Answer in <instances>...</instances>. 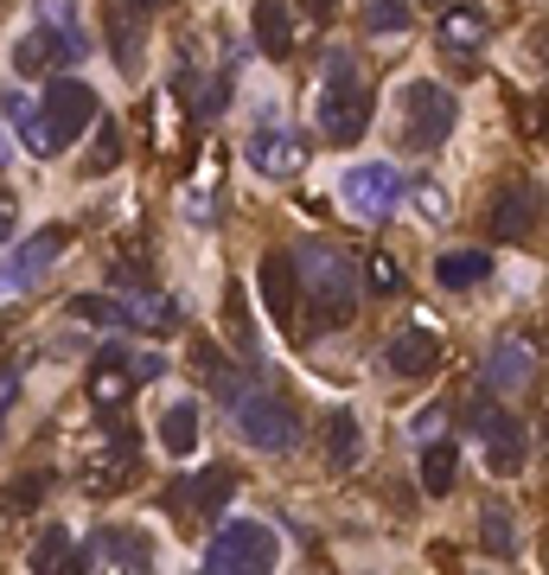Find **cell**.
I'll use <instances>...</instances> for the list:
<instances>
[{"instance_id": "obj_23", "label": "cell", "mask_w": 549, "mask_h": 575, "mask_svg": "<svg viewBox=\"0 0 549 575\" xmlns=\"http://www.w3.org/2000/svg\"><path fill=\"white\" fill-rule=\"evenodd\" d=\"M492 275V256L486 250H447L441 262H435V282L454 288V294H467V288H479Z\"/></svg>"}, {"instance_id": "obj_4", "label": "cell", "mask_w": 549, "mask_h": 575, "mask_svg": "<svg viewBox=\"0 0 549 575\" xmlns=\"http://www.w3.org/2000/svg\"><path fill=\"white\" fill-rule=\"evenodd\" d=\"M275 556H282V537H275L268 524H262V518H231L205 544V569L250 575V569H275Z\"/></svg>"}, {"instance_id": "obj_7", "label": "cell", "mask_w": 549, "mask_h": 575, "mask_svg": "<svg viewBox=\"0 0 549 575\" xmlns=\"http://www.w3.org/2000/svg\"><path fill=\"white\" fill-rule=\"evenodd\" d=\"M339 199L352 218H390L396 199H403V180H396V167H384V160H358V167H345L339 180Z\"/></svg>"}, {"instance_id": "obj_19", "label": "cell", "mask_w": 549, "mask_h": 575, "mask_svg": "<svg viewBox=\"0 0 549 575\" xmlns=\"http://www.w3.org/2000/svg\"><path fill=\"white\" fill-rule=\"evenodd\" d=\"M358 454H365V428H358V416H352V410H333V416H326V467L352 473L358 467Z\"/></svg>"}, {"instance_id": "obj_32", "label": "cell", "mask_w": 549, "mask_h": 575, "mask_svg": "<svg viewBox=\"0 0 549 575\" xmlns=\"http://www.w3.org/2000/svg\"><path fill=\"white\" fill-rule=\"evenodd\" d=\"M45 493H52V473H45V467L27 473L20 486H7V518H27V512H32V505H39Z\"/></svg>"}, {"instance_id": "obj_8", "label": "cell", "mask_w": 549, "mask_h": 575, "mask_svg": "<svg viewBox=\"0 0 549 575\" xmlns=\"http://www.w3.org/2000/svg\"><path fill=\"white\" fill-rule=\"evenodd\" d=\"M64 243H71V231H32L27 243H13L7 250V262H0V294H27V288H39L45 275H52V262L64 256Z\"/></svg>"}, {"instance_id": "obj_37", "label": "cell", "mask_w": 549, "mask_h": 575, "mask_svg": "<svg viewBox=\"0 0 549 575\" xmlns=\"http://www.w3.org/2000/svg\"><path fill=\"white\" fill-rule=\"evenodd\" d=\"M224 103H231V78H217V83H205V90H199V115H224Z\"/></svg>"}, {"instance_id": "obj_6", "label": "cell", "mask_w": 549, "mask_h": 575, "mask_svg": "<svg viewBox=\"0 0 549 575\" xmlns=\"http://www.w3.org/2000/svg\"><path fill=\"white\" fill-rule=\"evenodd\" d=\"M96 90L83 78H52V90H45V103H39V122H45V141L58 148H71L78 134H90V122H96Z\"/></svg>"}, {"instance_id": "obj_18", "label": "cell", "mask_w": 549, "mask_h": 575, "mask_svg": "<svg viewBox=\"0 0 549 575\" xmlns=\"http://www.w3.org/2000/svg\"><path fill=\"white\" fill-rule=\"evenodd\" d=\"M90 563H115V569H148V563H154V544H148V531H103V537L90 544Z\"/></svg>"}, {"instance_id": "obj_20", "label": "cell", "mask_w": 549, "mask_h": 575, "mask_svg": "<svg viewBox=\"0 0 549 575\" xmlns=\"http://www.w3.org/2000/svg\"><path fill=\"white\" fill-rule=\"evenodd\" d=\"M486 32H492V13H486V7H460V0H447L441 7V39L454 46V52L486 46Z\"/></svg>"}, {"instance_id": "obj_33", "label": "cell", "mask_w": 549, "mask_h": 575, "mask_svg": "<svg viewBox=\"0 0 549 575\" xmlns=\"http://www.w3.org/2000/svg\"><path fill=\"white\" fill-rule=\"evenodd\" d=\"M358 288H370V294H403V269H396V256H370L365 269H358Z\"/></svg>"}, {"instance_id": "obj_31", "label": "cell", "mask_w": 549, "mask_h": 575, "mask_svg": "<svg viewBox=\"0 0 549 575\" xmlns=\"http://www.w3.org/2000/svg\"><path fill=\"white\" fill-rule=\"evenodd\" d=\"M479 544L492 549V556H511V549H518V531H511V512H505V505H486V524H479Z\"/></svg>"}, {"instance_id": "obj_11", "label": "cell", "mask_w": 549, "mask_h": 575, "mask_svg": "<svg viewBox=\"0 0 549 575\" xmlns=\"http://www.w3.org/2000/svg\"><path fill=\"white\" fill-rule=\"evenodd\" d=\"M250 167H256L262 180H288V173L307 167V141L288 134L275 115H268V122H256V134H250Z\"/></svg>"}, {"instance_id": "obj_2", "label": "cell", "mask_w": 549, "mask_h": 575, "mask_svg": "<svg viewBox=\"0 0 549 575\" xmlns=\"http://www.w3.org/2000/svg\"><path fill=\"white\" fill-rule=\"evenodd\" d=\"M314 129H319V141H333V148H352V141L370 129V90L358 83V58L345 52V46H333L326 64H319Z\"/></svg>"}, {"instance_id": "obj_16", "label": "cell", "mask_w": 549, "mask_h": 575, "mask_svg": "<svg viewBox=\"0 0 549 575\" xmlns=\"http://www.w3.org/2000/svg\"><path fill=\"white\" fill-rule=\"evenodd\" d=\"M134 391V377H129V352L122 345H103L96 352V365H90V396L103 403V410H122Z\"/></svg>"}, {"instance_id": "obj_40", "label": "cell", "mask_w": 549, "mask_h": 575, "mask_svg": "<svg viewBox=\"0 0 549 575\" xmlns=\"http://www.w3.org/2000/svg\"><path fill=\"white\" fill-rule=\"evenodd\" d=\"M13 396H20V377H0V428H7V410H13Z\"/></svg>"}, {"instance_id": "obj_5", "label": "cell", "mask_w": 549, "mask_h": 575, "mask_svg": "<svg viewBox=\"0 0 549 575\" xmlns=\"http://www.w3.org/2000/svg\"><path fill=\"white\" fill-rule=\"evenodd\" d=\"M460 122V109H454V90H441L435 78H416L403 90V141L409 148H441L447 134Z\"/></svg>"}, {"instance_id": "obj_42", "label": "cell", "mask_w": 549, "mask_h": 575, "mask_svg": "<svg viewBox=\"0 0 549 575\" xmlns=\"http://www.w3.org/2000/svg\"><path fill=\"white\" fill-rule=\"evenodd\" d=\"M301 7H307V20H333L339 13V0H301Z\"/></svg>"}, {"instance_id": "obj_29", "label": "cell", "mask_w": 549, "mask_h": 575, "mask_svg": "<svg viewBox=\"0 0 549 575\" xmlns=\"http://www.w3.org/2000/svg\"><path fill=\"white\" fill-rule=\"evenodd\" d=\"M58 52H64V46H58L52 32H27V39L13 46V71H20V78H39V71H52ZM64 58H71V52H64Z\"/></svg>"}, {"instance_id": "obj_21", "label": "cell", "mask_w": 549, "mask_h": 575, "mask_svg": "<svg viewBox=\"0 0 549 575\" xmlns=\"http://www.w3.org/2000/svg\"><path fill=\"white\" fill-rule=\"evenodd\" d=\"M530 371H537V359H530L518 340H498L492 345V365H486V391H523V384H530Z\"/></svg>"}, {"instance_id": "obj_34", "label": "cell", "mask_w": 549, "mask_h": 575, "mask_svg": "<svg viewBox=\"0 0 549 575\" xmlns=\"http://www.w3.org/2000/svg\"><path fill=\"white\" fill-rule=\"evenodd\" d=\"M409 20H416V13H409V0H370V7H365V27L370 32H403Z\"/></svg>"}, {"instance_id": "obj_38", "label": "cell", "mask_w": 549, "mask_h": 575, "mask_svg": "<svg viewBox=\"0 0 549 575\" xmlns=\"http://www.w3.org/2000/svg\"><path fill=\"white\" fill-rule=\"evenodd\" d=\"M160 371H166V359H160V352H134V359H129V377H134V384H154Z\"/></svg>"}, {"instance_id": "obj_28", "label": "cell", "mask_w": 549, "mask_h": 575, "mask_svg": "<svg viewBox=\"0 0 549 575\" xmlns=\"http://www.w3.org/2000/svg\"><path fill=\"white\" fill-rule=\"evenodd\" d=\"M454 467H460V454H454L447 442L421 447V493H428V498H447V493H454Z\"/></svg>"}, {"instance_id": "obj_3", "label": "cell", "mask_w": 549, "mask_h": 575, "mask_svg": "<svg viewBox=\"0 0 549 575\" xmlns=\"http://www.w3.org/2000/svg\"><path fill=\"white\" fill-rule=\"evenodd\" d=\"M217 391L231 396V422L250 447H262V454H288V447L301 442V416H294V403L282 391H268V384L236 391L224 371H217Z\"/></svg>"}, {"instance_id": "obj_24", "label": "cell", "mask_w": 549, "mask_h": 575, "mask_svg": "<svg viewBox=\"0 0 549 575\" xmlns=\"http://www.w3.org/2000/svg\"><path fill=\"white\" fill-rule=\"evenodd\" d=\"M122 320L148 326V333H173L180 326V301L173 294H122Z\"/></svg>"}, {"instance_id": "obj_35", "label": "cell", "mask_w": 549, "mask_h": 575, "mask_svg": "<svg viewBox=\"0 0 549 575\" xmlns=\"http://www.w3.org/2000/svg\"><path fill=\"white\" fill-rule=\"evenodd\" d=\"M71 314L90 320V326H122V301H109V294H78Z\"/></svg>"}, {"instance_id": "obj_25", "label": "cell", "mask_w": 549, "mask_h": 575, "mask_svg": "<svg viewBox=\"0 0 549 575\" xmlns=\"http://www.w3.org/2000/svg\"><path fill=\"white\" fill-rule=\"evenodd\" d=\"M90 129H96V141H90V160H83V173H90V180H103V173H115V167H122V122L96 109V122H90Z\"/></svg>"}, {"instance_id": "obj_15", "label": "cell", "mask_w": 549, "mask_h": 575, "mask_svg": "<svg viewBox=\"0 0 549 575\" xmlns=\"http://www.w3.org/2000/svg\"><path fill=\"white\" fill-rule=\"evenodd\" d=\"M384 365H390L396 377H435V371H441V340L421 333V326H409V333H396V340L384 345Z\"/></svg>"}, {"instance_id": "obj_22", "label": "cell", "mask_w": 549, "mask_h": 575, "mask_svg": "<svg viewBox=\"0 0 549 575\" xmlns=\"http://www.w3.org/2000/svg\"><path fill=\"white\" fill-rule=\"evenodd\" d=\"M199 435H205V416H199V403H173V410L160 416V447H166L173 461H185V454L199 447Z\"/></svg>"}, {"instance_id": "obj_43", "label": "cell", "mask_w": 549, "mask_h": 575, "mask_svg": "<svg viewBox=\"0 0 549 575\" xmlns=\"http://www.w3.org/2000/svg\"><path fill=\"white\" fill-rule=\"evenodd\" d=\"M7 160H13V148H7V134H0V167H7Z\"/></svg>"}, {"instance_id": "obj_26", "label": "cell", "mask_w": 549, "mask_h": 575, "mask_svg": "<svg viewBox=\"0 0 549 575\" xmlns=\"http://www.w3.org/2000/svg\"><path fill=\"white\" fill-rule=\"evenodd\" d=\"M39 7V20H45V32H52L58 46L71 58H83V27H78V0H32Z\"/></svg>"}, {"instance_id": "obj_12", "label": "cell", "mask_w": 549, "mask_h": 575, "mask_svg": "<svg viewBox=\"0 0 549 575\" xmlns=\"http://www.w3.org/2000/svg\"><path fill=\"white\" fill-rule=\"evenodd\" d=\"M148 0H109V46L122 78H141V58H148Z\"/></svg>"}, {"instance_id": "obj_44", "label": "cell", "mask_w": 549, "mask_h": 575, "mask_svg": "<svg viewBox=\"0 0 549 575\" xmlns=\"http://www.w3.org/2000/svg\"><path fill=\"white\" fill-rule=\"evenodd\" d=\"M416 7H435V13H441V7H447V0H416Z\"/></svg>"}, {"instance_id": "obj_39", "label": "cell", "mask_w": 549, "mask_h": 575, "mask_svg": "<svg viewBox=\"0 0 549 575\" xmlns=\"http://www.w3.org/2000/svg\"><path fill=\"white\" fill-rule=\"evenodd\" d=\"M416 205L428 211V218H447V199H441V185H416Z\"/></svg>"}, {"instance_id": "obj_9", "label": "cell", "mask_w": 549, "mask_h": 575, "mask_svg": "<svg viewBox=\"0 0 549 575\" xmlns=\"http://www.w3.org/2000/svg\"><path fill=\"white\" fill-rule=\"evenodd\" d=\"M472 435L486 442V461H492V473H523V454H530V435H523V422L518 416H505V410H492V403H479L472 410Z\"/></svg>"}, {"instance_id": "obj_30", "label": "cell", "mask_w": 549, "mask_h": 575, "mask_svg": "<svg viewBox=\"0 0 549 575\" xmlns=\"http://www.w3.org/2000/svg\"><path fill=\"white\" fill-rule=\"evenodd\" d=\"M64 556H71V531H64V524H45L39 544L27 549V569H58Z\"/></svg>"}, {"instance_id": "obj_13", "label": "cell", "mask_w": 549, "mask_h": 575, "mask_svg": "<svg viewBox=\"0 0 549 575\" xmlns=\"http://www.w3.org/2000/svg\"><path fill=\"white\" fill-rule=\"evenodd\" d=\"M256 288H262V307L275 326H294V307H301V288H294V256L288 250H268L256 269Z\"/></svg>"}, {"instance_id": "obj_14", "label": "cell", "mask_w": 549, "mask_h": 575, "mask_svg": "<svg viewBox=\"0 0 549 575\" xmlns=\"http://www.w3.org/2000/svg\"><path fill=\"white\" fill-rule=\"evenodd\" d=\"M492 236L498 243H523V236L537 231V185H505L492 199Z\"/></svg>"}, {"instance_id": "obj_41", "label": "cell", "mask_w": 549, "mask_h": 575, "mask_svg": "<svg viewBox=\"0 0 549 575\" xmlns=\"http://www.w3.org/2000/svg\"><path fill=\"white\" fill-rule=\"evenodd\" d=\"M435 422H441V410H421V416L409 422V435H416V442H421V435H435Z\"/></svg>"}, {"instance_id": "obj_1", "label": "cell", "mask_w": 549, "mask_h": 575, "mask_svg": "<svg viewBox=\"0 0 549 575\" xmlns=\"http://www.w3.org/2000/svg\"><path fill=\"white\" fill-rule=\"evenodd\" d=\"M294 256V288L314 301L319 326H352L358 320V256H345V250H333V243H301V250H288Z\"/></svg>"}, {"instance_id": "obj_10", "label": "cell", "mask_w": 549, "mask_h": 575, "mask_svg": "<svg viewBox=\"0 0 549 575\" xmlns=\"http://www.w3.org/2000/svg\"><path fill=\"white\" fill-rule=\"evenodd\" d=\"M231 493H236V473L205 467V473H192V480H173V486H166V512L180 524H192V518H205V512H217Z\"/></svg>"}, {"instance_id": "obj_17", "label": "cell", "mask_w": 549, "mask_h": 575, "mask_svg": "<svg viewBox=\"0 0 549 575\" xmlns=\"http://www.w3.org/2000/svg\"><path fill=\"white\" fill-rule=\"evenodd\" d=\"M250 32H256V46L268 58H288L294 52V13H288V0H256Z\"/></svg>"}, {"instance_id": "obj_36", "label": "cell", "mask_w": 549, "mask_h": 575, "mask_svg": "<svg viewBox=\"0 0 549 575\" xmlns=\"http://www.w3.org/2000/svg\"><path fill=\"white\" fill-rule=\"evenodd\" d=\"M224 320H231V340L243 345V352H256V326H250V307H243V288L224 294Z\"/></svg>"}, {"instance_id": "obj_27", "label": "cell", "mask_w": 549, "mask_h": 575, "mask_svg": "<svg viewBox=\"0 0 549 575\" xmlns=\"http://www.w3.org/2000/svg\"><path fill=\"white\" fill-rule=\"evenodd\" d=\"M0 109H7V122H13V129L27 134V148H32V154H52V141H45V122H39V103H32V97L7 90V97H0Z\"/></svg>"}]
</instances>
